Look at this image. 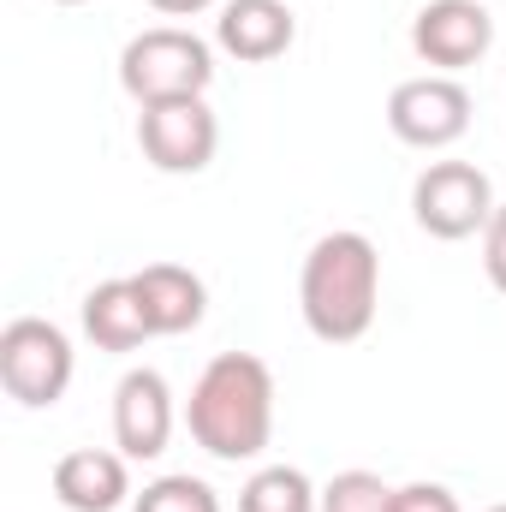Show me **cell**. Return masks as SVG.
I'll return each mask as SVG.
<instances>
[{"instance_id":"6","label":"cell","mask_w":506,"mask_h":512,"mask_svg":"<svg viewBox=\"0 0 506 512\" xmlns=\"http://www.w3.org/2000/svg\"><path fill=\"white\" fill-rule=\"evenodd\" d=\"M215 143H221V126H215V114H209L203 96L149 102L137 114V149L161 173H203L215 161Z\"/></svg>"},{"instance_id":"18","label":"cell","mask_w":506,"mask_h":512,"mask_svg":"<svg viewBox=\"0 0 506 512\" xmlns=\"http://www.w3.org/2000/svg\"><path fill=\"white\" fill-rule=\"evenodd\" d=\"M483 268H489L495 292H506V203L495 209V221L483 227Z\"/></svg>"},{"instance_id":"13","label":"cell","mask_w":506,"mask_h":512,"mask_svg":"<svg viewBox=\"0 0 506 512\" xmlns=\"http://www.w3.org/2000/svg\"><path fill=\"white\" fill-rule=\"evenodd\" d=\"M84 334L102 352H137L155 334L137 280H102V286H90V298H84Z\"/></svg>"},{"instance_id":"15","label":"cell","mask_w":506,"mask_h":512,"mask_svg":"<svg viewBox=\"0 0 506 512\" xmlns=\"http://www.w3.org/2000/svg\"><path fill=\"white\" fill-rule=\"evenodd\" d=\"M131 512H221V495L203 483V477H155Z\"/></svg>"},{"instance_id":"5","label":"cell","mask_w":506,"mask_h":512,"mask_svg":"<svg viewBox=\"0 0 506 512\" xmlns=\"http://www.w3.org/2000/svg\"><path fill=\"white\" fill-rule=\"evenodd\" d=\"M495 185H489V173L483 167H471V161H435V167H423L417 173V185H411V215H417V227L429 233V239H471V233H483L489 221H495Z\"/></svg>"},{"instance_id":"11","label":"cell","mask_w":506,"mask_h":512,"mask_svg":"<svg viewBox=\"0 0 506 512\" xmlns=\"http://www.w3.org/2000/svg\"><path fill=\"white\" fill-rule=\"evenodd\" d=\"M54 495L66 512H114L131 495L126 459L102 453V447H78L54 465Z\"/></svg>"},{"instance_id":"10","label":"cell","mask_w":506,"mask_h":512,"mask_svg":"<svg viewBox=\"0 0 506 512\" xmlns=\"http://www.w3.org/2000/svg\"><path fill=\"white\" fill-rule=\"evenodd\" d=\"M292 36H298V18L286 12V0H227L215 18V42L245 66L280 60L292 48Z\"/></svg>"},{"instance_id":"17","label":"cell","mask_w":506,"mask_h":512,"mask_svg":"<svg viewBox=\"0 0 506 512\" xmlns=\"http://www.w3.org/2000/svg\"><path fill=\"white\" fill-rule=\"evenodd\" d=\"M393 512H459V495L447 483H405L393 489Z\"/></svg>"},{"instance_id":"21","label":"cell","mask_w":506,"mask_h":512,"mask_svg":"<svg viewBox=\"0 0 506 512\" xmlns=\"http://www.w3.org/2000/svg\"><path fill=\"white\" fill-rule=\"evenodd\" d=\"M489 512H506V501H501V507H489Z\"/></svg>"},{"instance_id":"14","label":"cell","mask_w":506,"mask_h":512,"mask_svg":"<svg viewBox=\"0 0 506 512\" xmlns=\"http://www.w3.org/2000/svg\"><path fill=\"white\" fill-rule=\"evenodd\" d=\"M239 512H322V495L298 465H262L239 495Z\"/></svg>"},{"instance_id":"3","label":"cell","mask_w":506,"mask_h":512,"mask_svg":"<svg viewBox=\"0 0 506 512\" xmlns=\"http://www.w3.org/2000/svg\"><path fill=\"white\" fill-rule=\"evenodd\" d=\"M215 78V54L203 36L179 30V24H161V30H143L131 36L126 54H120V84L137 108L149 102H179V96H203Z\"/></svg>"},{"instance_id":"1","label":"cell","mask_w":506,"mask_h":512,"mask_svg":"<svg viewBox=\"0 0 506 512\" xmlns=\"http://www.w3.org/2000/svg\"><path fill=\"white\" fill-rule=\"evenodd\" d=\"M185 423H191L203 453H215L227 465L256 459L274 435V376H268V364L251 358V352H221L191 387Z\"/></svg>"},{"instance_id":"19","label":"cell","mask_w":506,"mask_h":512,"mask_svg":"<svg viewBox=\"0 0 506 512\" xmlns=\"http://www.w3.org/2000/svg\"><path fill=\"white\" fill-rule=\"evenodd\" d=\"M155 12H167V18H197V12H209L215 0H149Z\"/></svg>"},{"instance_id":"12","label":"cell","mask_w":506,"mask_h":512,"mask_svg":"<svg viewBox=\"0 0 506 512\" xmlns=\"http://www.w3.org/2000/svg\"><path fill=\"white\" fill-rule=\"evenodd\" d=\"M137 292H143V310H149V328L155 334H191L209 310V292L191 268L179 262H149L143 274H131Z\"/></svg>"},{"instance_id":"4","label":"cell","mask_w":506,"mask_h":512,"mask_svg":"<svg viewBox=\"0 0 506 512\" xmlns=\"http://www.w3.org/2000/svg\"><path fill=\"white\" fill-rule=\"evenodd\" d=\"M0 382L30 411L60 405L66 387H72V340L54 322H42V316L6 322L0 328Z\"/></svg>"},{"instance_id":"2","label":"cell","mask_w":506,"mask_h":512,"mask_svg":"<svg viewBox=\"0 0 506 512\" xmlns=\"http://www.w3.org/2000/svg\"><path fill=\"white\" fill-rule=\"evenodd\" d=\"M381 298V256L364 233H328L316 239L298 274V310L316 340L352 346L370 334Z\"/></svg>"},{"instance_id":"8","label":"cell","mask_w":506,"mask_h":512,"mask_svg":"<svg viewBox=\"0 0 506 512\" xmlns=\"http://www.w3.org/2000/svg\"><path fill=\"white\" fill-rule=\"evenodd\" d=\"M495 42V18L483 0H429L417 18H411V48L441 66V72H465L489 54Z\"/></svg>"},{"instance_id":"16","label":"cell","mask_w":506,"mask_h":512,"mask_svg":"<svg viewBox=\"0 0 506 512\" xmlns=\"http://www.w3.org/2000/svg\"><path fill=\"white\" fill-rule=\"evenodd\" d=\"M322 512H393V489L376 471H340L322 489Z\"/></svg>"},{"instance_id":"20","label":"cell","mask_w":506,"mask_h":512,"mask_svg":"<svg viewBox=\"0 0 506 512\" xmlns=\"http://www.w3.org/2000/svg\"><path fill=\"white\" fill-rule=\"evenodd\" d=\"M60 6H84V0H60Z\"/></svg>"},{"instance_id":"9","label":"cell","mask_w":506,"mask_h":512,"mask_svg":"<svg viewBox=\"0 0 506 512\" xmlns=\"http://www.w3.org/2000/svg\"><path fill=\"white\" fill-rule=\"evenodd\" d=\"M173 435V387L161 370H131L114 387V441L126 459H161Z\"/></svg>"},{"instance_id":"7","label":"cell","mask_w":506,"mask_h":512,"mask_svg":"<svg viewBox=\"0 0 506 512\" xmlns=\"http://www.w3.org/2000/svg\"><path fill=\"white\" fill-rule=\"evenodd\" d=\"M387 126L411 149H447L471 131V96L453 78H405L387 96Z\"/></svg>"}]
</instances>
